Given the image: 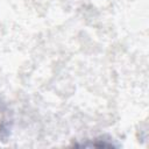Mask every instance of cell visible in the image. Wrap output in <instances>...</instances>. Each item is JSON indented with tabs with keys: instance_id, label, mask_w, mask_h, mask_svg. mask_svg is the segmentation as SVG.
<instances>
[{
	"instance_id": "cell-1",
	"label": "cell",
	"mask_w": 149,
	"mask_h": 149,
	"mask_svg": "<svg viewBox=\"0 0 149 149\" xmlns=\"http://www.w3.org/2000/svg\"><path fill=\"white\" fill-rule=\"evenodd\" d=\"M2 122H3V112H2V109L0 107V129L2 127Z\"/></svg>"
}]
</instances>
